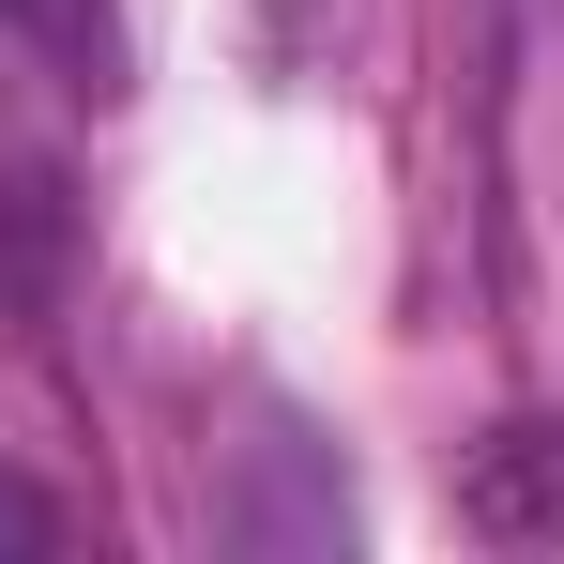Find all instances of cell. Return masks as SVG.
Wrapping results in <instances>:
<instances>
[{"label": "cell", "mask_w": 564, "mask_h": 564, "mask_svg": "<svg viewBox=\"0 0 564 564\" xmlns=\"http://www.w3.org/2000/svg\"><path fill=\"white\" fill-rule=\"evenodd\" d=\"M473 519H488V534H564V412L503 427V443L473 458Z\"/></svg>", "instance_id": "6da1fadb"}, {"label": "cell", "mask_w": 564, "mask_h": 564, "mask_svg": "<svg viewBox=\"0 0 564 564\" xmlns=\"http://www.w3.org/2000/svg\"><path fill=\"white\" fill-rule=\"evenodd\" d=\"M62 534H77V519H62L46 488H15V473H0V550H62Z\"/></svg>", "instance_id": "3957f363"}, {"label": "cell", "mask_w": 564, "mask_h": 564, "mask_svg": "<svg viewBox=\"0 0 564 564\" xmlns=\"http://www.w3.org/2000/svg\"><path fill=\"white\" fill-rule=\"evenodd\" d=\"M0 15H15L77 93H122V15H107V0H0Z\"/></svg>", "instance_id": "7a4b0ae2"}]
</instances>
